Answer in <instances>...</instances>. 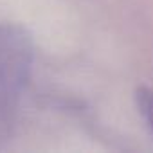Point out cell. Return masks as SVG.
<instances>
[{"mask_svg":"<svg viewBox=\"0 0 153 153\" xmlns=\"http://www.w3.org/2000/svg\"><path fill=\"white\" fill-rule=\"evenodd\" d=\"M34 61L31 33L15 24H0V148L13 135Z\"/></svg>","mask_w":153,"mask_h":153,"instance_id":"obj_1","label":"cell"},{"mask_svg":"<svg viewBox=\"0 0 153 153\" xmlns=\"http://www.w3.org/2000/svg\"><path fill=\"white\" fill-rule=\"evenodd\" d=\"M135 105L139 108V114L153 131V90L148 87H139L135 90Z\"/></svg>","mask_w":153,"mask_h":153,"instance_id":"obj_2","label":"cell"}]
</instances>
